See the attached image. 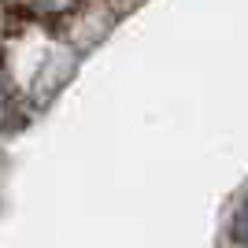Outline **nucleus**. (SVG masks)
<instances>
[{
	"mask_svg": "<svg viewBox=\"0 0 248 248\" xmlns=\"http://www.w3.org/2000/svg\"><path fill=\"white\" fill-rule=\"evenodd\" d=\"M233 226H237V241H241V245H248V204L237 211V222H233Z\"/></svg>",
	"mask_w": 248,
	"mask_h": 248,
	"instance_id": "1",
	"label": "nucleus"
}]
</instances>
